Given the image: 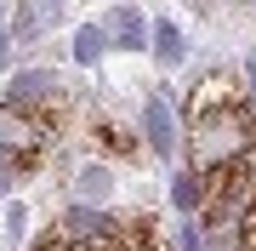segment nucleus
<instances>
[{"label":"nucleus","mask_w":256,"mask_h":251,"mask_svg":"<svg viewBox=\"0 0 256 251\" xmlns=\"http://www.w3.org/2000/svg\"><path fill=\"white\" fill-rule=\"evenodd\" d=\"M256 154V114L239 97V80L210 75L188 103V177L200 188L228 183L245 171V160Z\"/></svg>","instance_id":"obj_1"},{"label":"nucleus","mask_w":256,"mask_h":251,"mask_svg":"<svg viewBox=\"0 0 256 251\" xmlns=\"http://www.w3.org/2000/svg\"><path fill=\"white\" fill-rule=\"evenodd\" d=\"M0 149H6V166L34 171L40 160L57 149L52 114L46 109H18V103H6V109H0Z\"/></svg>","instance_id":"obj_2"},{"label":"nucleus","mask_w":256,"mask_h":251,"mask_svg":"<svg viewBox=\"0 0 256 251\" xmlns=\"http://www.w3.org/2000/svg\"><path fill=\"white\" fill-rule=\"evenodd\" d=\"M40 251H126V245H120V234L102 223L97 211H86V205H80V211L63 217V228H57Z\"/></svg>","instance_id":"obj_3"},{"label":"nucleus","mask_w":256,"mask_h":251,"mask_svg":"<svg viewBox=\"0 0 256 251\" xmlns=\"http://www.w3.org/2000/svg\"><path fill=\"white\" fill-rule=\"evenodd\" d=\"M142 137L154 154H171L176 149V120H171V103L165 97H148L142 103Z\"/></svg>","instance_id":"obj_4"},{"label":"nucleus","mask_w":256,"mask_h":251,"mask_svg":"<svg viewBox=\"0 0 256 251\" xmlns=\"http://www.w3.org/2000/svg\"><path fill=\"white\" fill-rule=\"evenodd\" d=\"M74 194H80L86 205H92V200L102 205V200H108V171H102V166H86L80 177H74Z\"/></svg>","instance_id":"obj_5"},{"label":"nucleus","mask_w":256,"mask_h":251,"mask_svg":"<svg viewBox=\"0 0 256 251\" xmlns=\"http://www.w3.org/2000/svg\"><path fill=\"white\" fill-rule=\"evenodd\" d=\"M154 52H160V63H182V35H176V23H154Z\"/></svg>","instance_id":"obj_6"},{"label":"nucleus","mask_w":256,"mask_h":251,"mask_svg":"<svg viewBox=\"0 0 256 251\" xmlns=\"http://www.w3.org/2000/svg\"><path fill=\"white\" fill-rule=\"evenodd\" d=\"M108 29L120 35V46H142V18H137V12H114Z\"/></svg>","instance_id":"obj_7"},{"label":"nucleus","mask_w":256,"mask_h":251,"mask_svg":"<svg viewBox=\"0 0 256 251\" xmlns=\"http://www.w3.org/2000/svg\"><path fill=\"white\" fill-rule=\"evenodd\" d=\"M102 46H108V35H102V29H80V35H74V57H80V63H97Z\"/></svg>","instance_id":"obj_8"},{"label":"nucleus","mask_w":256,"mask_h":251,"mask_svg":"<svg viewBox=\"0 0 256 251\" xmlns=\"http://www.w3.org/2000/svg\"><path fill=\"white\" fill-rule=\"evenodd\" d=\"M171 200L182 205V211H200V183H194V177L182 171V177H176V183H171Z\"/></svg>","instance_id":"obj_9"},{"label":"nucleus","mask_w":256,"mask_h":251,"mask_svg":"<svg viewBox=\"0 0 256 251\" xmlns=\"http://www.w3.org/2000/svg\"><path fill=\"white\" fill-rule=\"evenodd\" d=\"M239 240H245V251H256V194L245 205V217H239Z\"/></svg>","instance_id":"obj_10"},{"label":"nucleus","mask_w":256,"mask_h":251,"mask_svg":"<svg viewBox=\"0 0 256 251\" xmlns=\"http://www.w3.org/2000/svg\"><path fill=\"white\" fill-rule=\"evenodd\" d=\"M102 143H108V149H131V137H126L120 126H102Z\"/></svg>","instance_id":"obj_11"},{"label":"nucleus","mask_w":256,"mask_h":251,"mask_svg":"<svg viewBox=\"0 0 256 251\" xmlns=\"http://www.w3.org/2000/svg\"><path fill=\"white\" fill-rule=\"evenodd\" d=\"M6 188H12V166H0V194H6Z\"/></svg>","instance_id":"obj_12"},{"label":"nucleus","mask_w":256,"mask_h":251,"mask_svg":"<svg viewBox=\"0 0 256 251\" xmlns=\"http://www.w3.org/2000/svg\"><path fill=\"white\" fill-rule=\"evenodd\" d=\"M0 46H6V40H0Z\"/></svg>","instance_id":"obj_13"}]
</instances>
